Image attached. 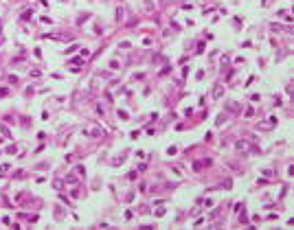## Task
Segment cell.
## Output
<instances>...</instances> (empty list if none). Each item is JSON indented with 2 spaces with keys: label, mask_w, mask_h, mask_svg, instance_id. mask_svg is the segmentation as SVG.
Here are the masks:
<instances>
[{
  "label": "cell",
  "mask_w": 294,
  "mask_h": 230,
  "mask_svg": "<svg viewBox=\"0 0 294 230\" xmlns=\"http://www.w3.org/2000/svg\"><path fill=\"white\" fill-rule=\"evenodd\" d=\"M222 94H224V88H222V86H219V83H217V86L213 88V99H219V97H222Z\"/></svg>",
  "instance_id": "1"
}]
</instances>
